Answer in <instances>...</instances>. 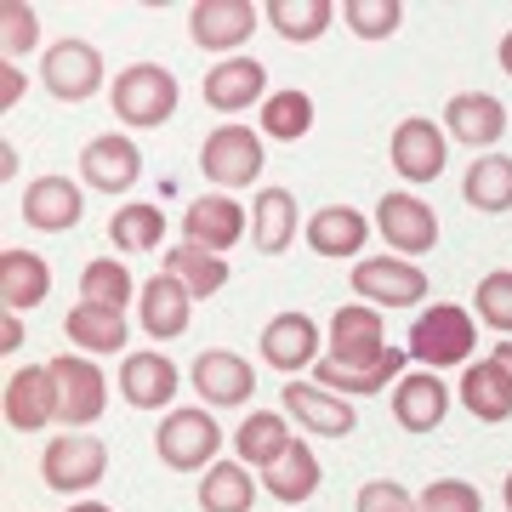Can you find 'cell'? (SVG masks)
<instances>
[{"label":"cell","instance_id":"ffe728a7","mask_svg":"<svg viewBox=\"0 0 512 512\" xmlns=\"http://www.w3.org/2000/svg\"><path fill=\"white\" fill-rule=\"evenodd\" d=\"M188 308H194L188 285H183V279H171L165 268L148 279L143 291H137V313H143V330L154 336V342H171V336H183V330H188Z\"/></svg>","mask_w":512,"mask_h":512},{"label":"cell","instance_id":"681fc988","mask_svg":"<svg viewBox=\"0 0 512 512\" xmlns=\"http://www.w3.org/2000/svg\"><path fill=\"white\" fill-rule=\"evenodd\" d=\"M501 495H507V512H512V473H507V490H501Z\"/></svg>","mask_w":512,"mask_h":512},{"label":"cell","instance_id":"2e32d148","mask_svg":"<svg viewBox=\"0 0 512 512\" xmlns=\"http://www.w3.org/2000/svg\"><path fill=\"white\" fill-rule=\"evenodd\" d=\"M279 404H285V416H296L308 433H319V439H348L353 427H359V410L342 404L336 393H325L319 382H285Z\"/></svg>","mask_w":512,"mask_h":512},{"label":"cell","instance_id":"c3c4849f","mask_svg":"<svg viewBox=\"0 0 512 512\" xmlns=\"http://www.w3.org/2000/svg\"><path fill=\"white\" fill-rule=\"evenodd\" d=\"M69 512H114V507H103V501H74Z\"/></svg>","mask_w":512,"mask_h":512},{"label":"cell","instance_id":"7c38bea8","mask_svg":"<svg viewBox=\"0 0 512 512\" xmlns=\"http://www.w3.org/2000/svg\"><path fill=\"white\" fill-rule=\"evenodd\" d=\"M256 23H262V12L251 0H200L188 12V35H194L200 52H239Z\"/></svg>","mask_w":512,"mask_h":512},{"label":"cell","instance_id":"484cf974","mask_svg":"<svg viewBox=\"0 0 512 512\" xmlns=\"http://www.w3.org/2000/svg\"><path fill=\"white\" fill-rule=\"evenodd\" d=\"M262 86H268V69L256 57H222L217 69L205 74V103L222 114H239L262 97Z\"/></svg>","mask_w":512,"mask_h":512},{"label":"cell","instance_id":"7bdbcfd3","mask_svg":"<svg viewBox=\"0 0 512 512\" xmlns=\"http://www.w3.org/2000/svg\"><path fill=\"white\" fill-rule=\"evenodd\" d=\"M359 512H416V495L393 484V478H370L359 490Z\"/></svg>","mask_w":512,"mask_h":512},{"label":"cell","instance_id":"e0dca14e","mask_svg":"<svg viewBox=\"0 0 512 512\" xmlns=\"http://www.w3.org/2000/svg\"><path fill=\"white\" fill-rule=\"evenodd\" d=\"M450 410V387L439 382V370H404L393 382V421L404 433H433Z\"/></svg>","mask_w":512,"mask_h":512},{"label":"cell","instance_id":"6da1fadb","mask_svg":"<svg viewBox=\"0 0 512 512\" xmlns=\"http://www.w3.org/2000/svg\"><path fill=\"white\" fill-rule=\"evenodd\" d=\"M404 359L410 353L387 348V330H382V313L353 302L330 319V353L313 365V382L336 393V399H376L387 382L404 376Z\"/></svg>","mask_w":512,"mask_h":512},{"label":"cell","instance_id":"5b68a950","mask_svg":"<svg viewBox=\"0 0 512 512\" xmlns=\"http://www.w3.org/2000/svg\"><path fill=\"white\" fill-rule=\"evenodd\" d=\"M103 473H109V444L86 439V433H57V439L40 450V478H46L57 495L97 490Z\"/></svg>","mask_w":512,"mask_h":512},{"label":"cell","instance_id":"7dc6e473","mask_svg":"<svg viewBox=\"0 0 512 512\" xmlns=\"http://www.w3.org/2000/svg\"><path fill=\"white\" fill-rule=\"evenodd\" d=\"M501 69L512 74V29H507V40H501Z\"/></svg>","mask_w":512,"mask_h":512},{"label":"cell","instance_id":"f35d334b","mask_svg":"<svg viewBox=\"0 0 512 512\" xmlns=\"http://www.w3.org/2000/svg\"><path fill=\"white\" fill-rule=\"evenodd\" d=\"M342 18L359 40H387L404 23V6L399 0H342Z\"/></svg>","mask_w":512,"mask_h":512},{"label":"cell","instance_id":"f1b7e54d","mask_svg":"<svg viewBox=\"0 0 512 512\" xmlns=\"http://www.w3.org/2000/svg\"><path fill=\"white\" fill-rule=\"evenodd\" d=\"M291 444L296 439H291V427H285L279 410H251V416L239 421V433H234V456L245 461V467H274Z\"/></svg>","mask_w":512,"mask_h":512},{"label":"cell","instance_id":"44dd1931","mask_svg":"<svg viewBox=\"0 0 512 512\" xmlns=\"http://www.w3.org/2000/svg\"><path fill=\"white\" fill-rule=\"evenodd\" d=\"M444 131H450L456 143L490 148V143L507 137V109H501V97H490V92H461V97H450V109H444Z\"/></svg>","mask_w":512,"mask_h":512},{"label":"cell","instance_id":"8992f818","mask_svg":"<svg viewBox=\"0 0 512 512\" xmlns=\"http://www.w3.org/2000/svg\"><path fill=\"white\" fill-rule=\"evenodd\" d=\"M348 279L365 308H416V302H427V274L410 256H365Z\"/></svg>","mask_w":512,"mask_h":512},{"label":"cell","instance_id":"52a82bcc","mask_svg":"<svg viewBox=\"0 0 512 512\" xmlns=\"http://www.w3.org/2000/svg\"><path fill=\"white\" fill-rule=\"evenodd\" d=\"M200 171L217 188H251L262 177V131L251 126H217L200 148Z\"/></svg>","mask_w":512,"mask_h":512},{"label":"cell","instance_id":"5bb4252c","mask_svg":"<svg viewBox=\"0 0 512 512\" xmlns=\"http://www.w3.org/2000/svg\"><path fill=\"white\" fill-rule=\"evenodd\" d=\"M245 205L234 200V194H200V200L183 211V239L188 245H200V251H228V245H239L245 239Z\"/></svg>","mask_w":512,"mask_h":512},{"label":"cell","instance_id":"4dcf8cb0","mask_svg":"<svg viewBox=\"0 0 512 512\" xmlns=\"http://www.w3.org/2000/svg\"><path fill=\"white\" fill-rule=\"evenodd\" d=\"M461 200L473 205V211H512V160L507 154H484V160L467 165V177H461Z\"/></svg>","mask_w":512,"mask_h":512},{"label":"cell","instance_id":"b9f144b4","mask_svg":"<svg viewBox=\"0 0 512 512\" xmlns=\"http://www.w3.org/2000/svg\"><path fill=\"white\" fill-rule=\"evenodd\" d=\"M416 512H484V501H478V490L467 478H433L416 495Z\"/></svg>","mask_w":512,"mask_h":512},{"label":"cell","instance_id":"8d00e7d4","mask_svg":"<svg viewBox=\"0 0 512 512\" xmlns=\"http://www.w3.org/2000/svg\"><path fill=\"white\" fill-rule=\"evenodd\" d=\"M313 131V97L308 92H274L262 97V137H279V143H302Z\"/></svg>","mask_w":512,"mask_h":512},{"label":"cell","instance_id":"ac0fdd59","mask_svg":"<svg viewBox=\"0 0 512 512\" xmlns=\"http://www.w3.org/2000/svg\"><path fill=\"white\" fill-rule=\"evenodd\" d=\"M80 177H86L97 194H126V188L143 177V154H137V143H131V137H120V131L92 137V143H86V154H80Z\"/></svg>","mask_w":512,"mask_h":512},{"label":"cell","instance_id":"277c9868","mask_svg":"<svg viewBox=\"0 0 512 512\" xmlns=\"http://www.w3.org/2000/svg\"><path fill=\"white\" fill-rule=\"evenodd\" d=\"M154 450H160L165 467H177V473H205V467H217V450H222V427L211 410H171L160 421V433H154Z\"/></svg>","mask_w":512,"mask_h":512},{"label":"cell","instance_id":"bcb514c9","mask_svg":"<svg viewBox=\"0 0 512 512\" xmlns=\"http://www.w3.org/2000/svg\"><path fill=\"white\" fill-rule=\"evenodd\" d=\"M0 342H6V353H12V348L23 342V325H18V313H6V336H0Z\"/></svg>","mask_w":512,"mask_h":512},{"label":"cell","instance_id":"83f0119b","mask_svg":"<svg viewBox=\"0 0 512 512\" xmlns=\"http://www.w3.org/2000/svg\"><path fill=\"white\" fill-rule=\"evenodd\" d=\"M461 404L473 410V421H507L512 416V376L495 359L461 370Z\"/></svg>","mask_w":512,"mask_h":512},{"label":"cell","instance_id":"3957f363","mask_svg":"<svg viewBox=\"0 0 512 512\" xmlns=\"http://www.w3.org/2000/svg\"><path fill=\"white\" fill-rule=\"evenodd\" d=\"M114 114L126 120L131 131H148V126H165L177 114V74L160 69V63H131V69L114 74Z\"/></svg>","mask_w":512,"mask_h":512},{"label":"cell","instance_id":"cb8c5ba5","mask_svg":"<svg viewBox=\"0 0 512 512\" xmlns=\"http://www.w3.org/2000/svg\"><path fill=\"white\" fill-rule=\"evenodd\" d=\"M370 228H376V222H365L353 205H325V211H313V217L302 222L313 256H359Z\"/></svg>","mask_w":512,"mask_h":512},{"label":"cell","instance_id":"9c48e42d","mask_svg":"<svg viewBox=\"0 0 512 512\" xmlns=\"http://www.w3.org/2000/svg\"><path fill=\"white\" fill-rule=\"evenodd\" d=\"M40 80L63 103H86L103 86V52H97L92 40H57L52 52H46V63H40Z\"/></svg>","mask_w":512,"mask_h":512},{"label":"cell","instance_id":"f6af8a7d","mask_svg":"<svg viewBox=\"0 0 512 512\" xmlns=\"http://www.w3.org/2000/svg\"><path fill=\"white\" fill-rule=\"evenodd\" d=\"M490 359H495V365H501V370L512 376V336H501V342H495V353H490Z\"/></svg>","mask_w":512,"mask_h":512},{"label":"cell","instance_id":"836d02e7","mask_svg":"<svg viewBox=\"0 0 512 512\" xmlns=\"http://www.w3.org/2000/svg\"><path fill=\"white\" fill-rule=\"evenodd\" d=\"M256 501V484H251V467L245 461H217L205 467L200 478V507L205 512H251Z\"/></svg>","mask_w":512,"mask_h":512},{"label":"cell","instance_id":"9a60e30c","mask_svg":"<svg viewBox=\"0 0 512 512\" xmlns=\"http://www.w3.org/2000/svg\"><path fill=\"white\" fill-rule=\"evenodd\" d=\"M46 421H57V382L52 365H23L6 376V427L18 433H40Z\"/></svg>","mask_w":512,"mask_h":512},{"label":"cell","instance_id":"d590c367","mask_svg":"<svg viewBox=\"0 0 512 512\" xmlns=\"http://www.w3.org/2000/svg\"><path fill=\"white\" fill-rule=\"evenodd\" d=\"M109 239L120 245V251H131V256H143V251H160V239H165V211L160 205H120L114 211V222H109Z\"/></svg>","mask_w":512,"mask_h":512},{"label":"cell","instance_id":"d6a6232c","mask_svg":"<svg viewBox=\"0 0 512 512\" xmlns=\"http://www.w3.org/2000/svg\"><path fill=\"white\" fill-rule=\"evenodd\" d=\"M262 18L274 23L279 40L308 46V40H319L330 29V18H336V0H268V6H262Z\"/></svg>","mask_w":512,"mask_h":512},{"label":"cell","instance_id":"e575fe53","mask_svg":"<svg viewBox=\"0 0 512 512\" xmlns=\"http://www.w3.org/2000/svg\"><path fill=\"white\" fill-rule=\"evenodd\" d=\"M165 274L171 279H183L188 296H217L222 285H228V262H222L217 251H200V245H171L165 251Z\"/></svg>","mask_w":512,"mask_h":512},{"label":"cell","instance_id":"30bf717a","mask_svg":"<svg viewBox=\"0 0 512 512\" xmlns=\"http://www.w3.org/2000/svg\"><path fill=\"white\" fill-rule=\"evenodd\" d=\"M52 382H57V421L69 427H92L103 416V399H109V382L92 359H52Z\"/></svg>","mask_w":512,"mask_h":512},{"label":"cell","instance_id":"7402d4cb","mask_svg":"<svg viewBox=\"0 0 512 512\" xmlns=\"http://www.w3.org/2000/svg\"><path fill=\"white\" fill-rule=\"evenodd\" d=\"M52 296V268L35 251H0V308L29 313Z\"/></svg>","mask_w":512,"mask_h":512},{"label":"cell","instance_id":"ee69618b","mask_svg":"<svg viewBox=\"0 0 512 512\" xmlns=\"http://www.w3.org/2000/svg\"><path fill=\"white\" fill-rule=\"evenodd\" d=\"M18 92H23L18 63H0V109H12V103H18Z\"/></svg>","mask_w":512,"mask_h":512},{"label":"cell","instance_id":"4316f807","mask_svg":"<svg viewBox=\"0 0 512 512\" xmlns=\"http://www.w3.org/2000/svg\"><path fill=\"white\" fill-rule=\"evenodd\" d=\"M296 194L291 188H256L251 200V245L262 256H279L296 239Z\"/></svg>","mask_w":512,"mask_h":512},{"label":"cell","instance_id":"74e56055","mask_svg":"<svg viewBox=\"0 0 512 512\" xmlns=\"http://www.w3.org/2000/svg\"><path fill=\"white\" fill-rule=\"evenodd\" d=\"M131 291H137V285H131V268H120L114 256H97V262L80 268V302H92V308L126 313Z\"/></svg>","mask_w":512,"mask_h":512},{"label":"cell","instance_id":"4fadbf2b","mask_svg":"<svg viewBox=\"0 0 512 512\" xmlns=\"http://www.w3.org/2000/svg\"><path fill=\"white\" fill-rule=\"evenodd\" d=\"M444 137L450 131L433 126L427 114H410V120H399V131H393V171H399L404 183H433L444 171Z\"/></svg>","mask_w":512,"mask_h":512},{"label":"cell","instance_id":"1f68e13d","mask_svg":"<svg viewBox=\"0 0 512 512\" xmlns=\"http://www.w3.org/2000/svg\"><path fill=\"white\" fill-rule=\"evenodd\" d=\"M63 330H69V342L80 353H120L126 348V313H114V308L80 302L74 313H63Z\"/></svg>","mask_w":512,"mask_h":512},{"label":"cell","instance_id":"d6986e66","mask_svg":"<svg viewBox=\"0 0 512 512\" xmlns=\"http://www.w3.org/2000/svg\"><path fill=\"white\" fill-rule=\"evenodd\" d=\"M262 359L274 370H285V376L313 370L319 365V325H313L308 313H279V319H268V330H262Z\"/></svg>","mask_w":512,"mask_h":512},{"label":"cell","instance_id":"60d3db41","mask_svg":"<svg viewBox=\"0 0 512 512\" xmlns=\"http://www.w3.org/2000/svg\"><path fill=\"white\" fill-rule=\"evenodd\" d=\"M478 319L512 336V268H495V274L478 279Z\"/></svg>","mask_w":512,"mask_h":512},{"label":"cell","instance_id":"7a4b0ae2","mask_svg":"<svg viewBox=\"0 0 512 512\" xmlns=\"http://www.w3.org/2000/svg\"><path fill=\"white\" fill-rule=\"evenodd\" d=\"M473 313L456 308V302H433L427 313H416L410 325V359L421 370H450V365H467L473 359Z\"/></svg>","mask_w":512,"mask_h":512},{"label":"cell","instance_id":"ab89813d","mask_svg":"<svg viewBox=\"0 0 512 512\" xmlns=\"http://www.w3.org/2000/svg\"><path fill=\"white\" fill-rule=\"evenodd\" d=\"M35 40H40L35 6H23V0H0V52H6V63H18V52H29Z\"/></svg>","mask_w":512,"mask_h":512},{"label":"cell","instance_id":"d4e9b609","mask_svg":"<svg viewBox=\"0 0 512 512\" xmlns=\"http://www.w3.org/2000/svg\"><path fill=\"white\" fill-rule=\"evenodd\" d=\"M177 387H183V376H177V365L160 359V353H131L126 365H120V393H126V404H137V410L171 404Z\"/></svg>","mask_w":512,"mask_h":512},{"label":"cell","instance_id":"8fae6325","mask_svg":"<svg viewBox=\"0 0 512 512\" xmlns=\"http://www.w3.org/2000/svg\"><path fill=\"white\" fill-rule=\"evenodd\" d=\"M188 382H194L200 404L234 410V404H251V393H256V370H251V359H239V353L211 348V353H200V359H194Z\"/></svg>","mask_w":512,"mask_h":512},{"label":"cell","instance_id":"f546056e","mask_svg":"<svg viewBox=\"0 0 512 512\" xmlns=\"http://www.w3.org/2000/svg\"><path fill=\"white\" fill-rule=\"evenodd\" d=\"M319 478H325L319 456H313L308 444H291L274 467H262V490L274 495V501H285V507H296V501H308L319 490Z\"/></svg>","mask_w":512,"mask_h":512},{"label":"cell","instance_id":"ba28073f","mask_svg":"<svg viewBox=\"0 0 512 512\" xmlns=\"http://www.w3.org/2000/svg\"><path fill=\"white\" fill-rule=\"evenodd\" d=\"M376 234L387 239L393 256H421L439 245V211L421 194H382L376 200Z\"/></svg>","mask_w":512,"mask_h":512},{"label":"cell","instance_id":"603a6c76","mask_svg":"<svg viewBox=\"0 0 512 512\" xmlns=\"http://www.w3.org/2000/svg\"><path fill=\"white\" fill-rule=\"evenodd\" d=\"M80 188L69 177H35V183L23 188V222L40 228V234H63L80 222Z\"/></svg>","mask_w":512,"mask_h":512}]
</instances>
